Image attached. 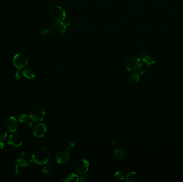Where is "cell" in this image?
<instances>
[{
  "mask_svg": "<svg viewBox=\"0 0 183 182\" xmlns=\"http://www.w3.org/2000/svg\"><path fill=\"white\" fill-rule=\"evenodd\" d=\"M33 160L38 165L46 164L49 159V151L47 147L37 148L32 154Z\"/></svg>",
  "mask_w": 183,
  "mask_h": 182,
  "instance_id": "cell-1",
  "label": "cell"
},
{
  "mask_svg": "<svg viewBox=\"0 0 183 182\" xmlns=\"http://www.w3.org/2000/svg\"><path fill=\"white\" fill-rule=\"evenodd\" d=\"M49 16L55 22H61L66 19V11L62 7L56 6L51 9L49 12Z\"/></svg>",
  "mask_w": 183,
  "mask_h": 182,
  "instance_id": "cell-2",
  "label": "cell"
},
{
  "mask_svg": "<svg viewBox=\"0 0 183 182\" xmlns=\"http://www.w3.org/2000/svg\"><path fill=\"white\" fill-rule=\"evenodd\" d=\"M45 111L43 107L39 105L33 106L30 111V119L34 122H40L44 119Z\"/></svg>",
  "mask_w": 183,
  "mask_h": 182,
  "instance_id": "cell-3",
  "label": "cell"
},
{
  "mask_svg": "<svg viewBox=\"0 0 183 182\" xmlns=\"http://www.w3.org/2000/svg\"><path fill=\"white\" fill-rule=\"evenodd\" d=\"M125 68L130 72H135L140 69L142 66L141 60L136 57H129L125 61Z\"/></svg>",
  "mask_w": 183,
  "mask_h": 182,
  "instance_id": "cell-4",
  "label": "cell"
},
{
  "mask_svg": "<svg viewBox=\"0 0 183 182\" xmlns=\"http://www.w3.org/2000/svg\"><path fill=\"white\" fill-rule=\"evenodd\" d=\"M90 163L85 159L78 160L74 164V168L76 171L79 174H85L88 171Z\"/></svg>",
  "mask_w": 183,
  "mask_h": 182,
  "instance_id": "cell-5",
  "label": "cell"
},
{
  "mask_svg": "<svg viewBox=\"0 0 183 182\" xmlns=\"http://www.w3.org/2000/svg\"><path fill=\"white\" fill-rule=\"evenodd\" d=\"M28 64L27 57L23 54H18L14 58V64L17 69L21 70L24 68Z\"/></svg>",
  "mask_w": 183,
  "mask_h": 182,
  "instance_id": "cell-6",
  "label": "cell"
},
{
  "mask_svg": "<svg viewBox=\"0 0 183 182\" xmlns=\"http://www.w3.org/2000/svg\"><path fill=\"white\" fill-rule=\"evenodd\" d=\"M5 128L11 132H15L19 128V124L15 117L9 116L4 121Z\"/></svg>",
  "mask_w": 183,
  "mask_h": 182,
  "instance_id": "cell-7",
  "label": "cell"
},
{
  "mask_svg": "<svg viewBox=\"0 0 183 182\" xmlns=\"http://www.w3.org/2000/svg\"><path fill=\"white\" fill-rule=\"evenodd\" d=\"M33 161L32 156L26 152H23L18 158L17 159V161L19 163L20 165L23 167L30 166Z\"/></svg>",
  "mask_w": 183,
  "mask_h": 182,
  "instance_id": "cell-8",
  "label": "cell"
},
{
  "mask_svg": "<svg viewBox=\"0 0 183 182\" xmlns=\"http://www.w3.org/2000/svg\"><path fill=\"white\" fill-rule=\"evenodd\" d=\"M47 132L46 125L43 123L36 124L33 129V134L38 138H41L44 136Z\"/></svg>",
  "mask_w": 183,
  "mask_h": 182,
  "instance_id": "cell-9",
  "label": "cell"
},
{
  "mask_svg": "<svg viewBox=\"0 0 183 182\" xmlns=\"http://www.w3.org/2000/svg\"><path fill=\"white\" fill-rule=\"evenodd\" d=\"M8 143L15 147H19L23 143V140L20 136L17 134H14L9 136L8 138Z\"/></svg>",
  "mask_w": 183,
  "mask_h": 182,
  "instance_id": "cell-10",
  "label": "cell"
},
{
  "mask_svg": "<svg viewBox=\"0 0 183 182\" xmlns=\"http://www.w3.org/2000/svg\"><path fill=\"white\" fill-rule=\"evenodd\" d=\"M70 158V153L67 150L59 151L56 155V161L62 164L66 163Z\"/></svg>",
  "mask_w": 183,
  "mask_h": 182,
  "instance_id": "cell-11",
  "label": "cell"
},
{
  "mask_svg": "<svg viewBox=\"0 0 183 182\" xmlns=\"http://www.w3.org/2000/svg\"><path fill=\"white\" fill-rule=\"evenodd\" d=\"M126 180L129 182H139L140 181V176L136 172L132 171L127 174Z\"/></svg>",
  "mask_w": 183,
  "mask_h": 182,
  "instance_id": "cell-12",
  "label": "cell"
},
{
  "mask_svg": "<svg viewBox=\"0 0 183 182\" xmlns=\"http://www.w3.org/2000/svg\"><path fill=\"white\" fill-rule=\"evenodd\" d=\"M139 81V76L138 74H131L127 78V82L130 85H134Z\"/></svg>",
  "mask_w": 183,
  "mask_h": 182,
  "instance_id": "cell-13",
  "label": "cell"
},
{
  "mask_svg": "<svg viewBox=\"0 0 183 182\" xmlns=\"http://www.w3.org/2000/svg\"><path fill=\"white\" fill-rule=\"evenodd\" d=\"M23 75L25 77H26L29 80L33 79L35 77V73L34 71L31 69H26L24 70Z\"/></svg>",
  "mask_w": 183,
  "mask_h": 182,
  "instance_id": "cell-14",
  "label": "cell"
},
{
  "mask_svg": "<svg viewBox=\"0 0 183 182\" xmlns=\"http://www.w3.org/2000/svg\"><path fill=\"white\" fill-rule=\"evenodd\" d=\"M142 60L145 65L148 66H151L155 63V60L148 54L142 58Z\"/></svg>",
  "mask_w": 183,
  "mask_h": 182,
  "instance_id": "cell-15",
  "label": "cell"
},
{
  "mask_svg": "<svg viewBox=\"0 0 183 182\" xmlns=\"http://www.w3.org/2000/svg\"><path fill=\"white\" fill-rule=\"evenodd\" d=\"M79 177L78 175L74 173L69 175L66 179H63L64 182H78L79 181Z\"/></svg>",
  "mask_w": 183,
  "mask_h": 182,
  "instance_id": "cell-16",
  "label": "cell"
},
{
  "mask_svg": "<svg viewBox=\"0 0 183 182\" xmlns=\"http://www.w3.org/2000/svg\"><path fill=\"white\" fill-rule=\"evenodd\" d=\"M113 155L116 159H122L124 156V152L122 148H118L115 150L113 152Z\"/></svg>",
  "mask_w": 183,
  "mask_h": 182,
  "instance_id": "cell-17",
  "label": "cell"
},
{
  "mask_svg": "<svg viewBox=\"0 0 183 182\" xmlns=\"http://www.w3.org/2000/svg\"><path fill=\"white\" fill-rule=\"evenodd\" d=\"M43 171L45 174L48 175H53L54 173L53 168L49 165H45L43 167Z\"/></svg>",
  "mask_w": 183,
  "mask_h": 182,
  "instance_id": "cell-18",
  "label": "cell"
},
{
  "mask_svg": "<svg viewBox=\"0 0 183 182\" xmlns=\"http://www.w3.org/2000/svg\"><path fill=\"white\" fill-rule=\"evenodd\" d=\"M30 117H28L26 114H21L18 116V120L21 123L26 122L29 120Z\"/></svg>",
  "mask_w": 183,
  "mask_h": 182,
  "instance_id": "cell-19",
  "label": "cell"
},
{
  "mask_svg": "<svg viewBox=\"0 0 183 182\" xmlns=\"http://www.w3.org/2000/svg\"><path fill=\"white\" fill-rule=\"evenodd\" d=\"M115 177L117 180H123L125 177V175L123 171H118L115 173Z\"/></svg>",
  "mask_w": 183,
  "mask_h": 182,
  "instance_id": "cell-20",
  "label": "cell"
},
{
  "mask_svg": "<svg viewBox=\"0 0 183 182\" xmlns=\"http://www.w3.org/2000/svg\"><path fill=\"white\" fill-rule=\"evenodd\" d=\"M8 135L7 132L3 128H0V140H4Z\"/></svg>",
  "mask_w": 183,
  "mask_h": 182,
  "instance_id": "cell-21",
  "label": "cell"
},
{
  "mask_svg": "<svg viewBox=\"0 0 183 182\" xmlns=\"http://www.w3.org/2000/svg\"><path fill=\"white\" fill-rule=\"evenodd\" d=\"M21 172H22L21 167H20V165H17L14 167V174L16 176H18V175L20 174Z\"/></svg>",
  "mask_w": 183,
  "mask_h": 182,
  "instance_id": "cell-22",
  "label": "cell"
},
{
  "mask_svg": "<svg viewBox=\"0 0 183 182\" xmlns=\"http://www.w3.org/2000/svg\"><path fill=\"white\" fill-rule=\"evenodd\" d=\"M74 143H70L67 146V148H66V150L67 151H71L72 150H73L74 147Z\"/></svg>",
  "mask_w": 183,
  "mask_h": 182,
  "instance_id": "cell-23",
  "label": "cell"
},
{
  "mask_svg": "<svg viewBox=\"0 0 183 182\" xmlns=\"http://www.w3.org/2000/svg\"><path fill=\"white\" fill-rule=\"evenodd\" d=\"M15 77H16V78L17 79H20V70L17 72Z\"/></svg>",
  "mask_w": 183,
  "mask_h": 182,
  "instance_id": "cell-24",
  "label": "cell"
},
{
  "mask_svg": "<svg viewBox=\"0 0 183 182\" xmlns=\"http://www.w3.org/2000/svg\"><path fill=\"white\" fill-rule=\"evenodd\" d=\"M4 146H5V143H4V142L2 140H0V148L1 149H2L3 148H4Z\"/></svg>",
  "mask_w": 183,
  "mask_h": 182,
  "instance_id": "cell-25",
  "label": "cell"
},
{
  "mask_svg": "<svg viewBox=\"0 0 183 182\" xmlns=\"http://www.w3.org/2000/svg\"><path fill=\"white\" fill-rule=\"evenodd\" d=\"M116 143H117V140H115V139H112L111 140V144L113 145H115L116 144Z\"/></svg>",
  "mask_w": 183,
  "mask_h": 182,
  "instance_id": "cell-26",
  "label": "cell"
},
{
  "mask_svg": "<svg viewBox=\"0 0 183 182\" xmlns=\"http://www.w3.org/2000/svg\"><path fill=\"white\" fill-rule=\"evenodd\" d=\"M79 181H81V182H85V181H86V180L84 179V177H81V178H80V179H79Z\"/></svg>",
  "mask_w": 183,
  "mask_h": 182,
  "instance_id": "cell-27",
  "label": "cell"
}]
</instances>
